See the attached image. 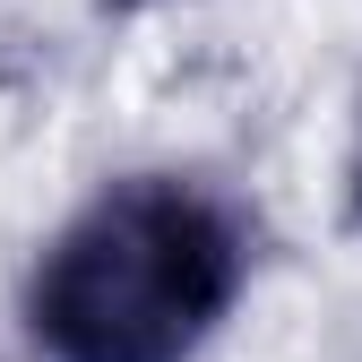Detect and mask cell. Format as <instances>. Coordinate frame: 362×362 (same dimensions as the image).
Masks as SVG:
<instances>
[{"mask_svg": "<svg viewBox=\"0 0 362 362\" xmlns=\"http://www.w3.org/2000/svg\"><path fill=\"white\" fill-rule=\"evenodd\" d=\"M354 199H362V139H354Z\"/></svg>", "mask_w": 362, "mask_h": 362, "instance_id": "7a4b0ae2", "label": "cell"}, {"mask_svg": "<svg viewBox=\"0 0 362 362\" xmlns=\"http://www.w3.org/2000/svg\"><path fill=\"white\" fill-rule=\"evenodd\" d=\"M242 285V233L181 181L95 199L35 267V337L61 362H181Z\"/></svg>", "mask_w": 362, "mask_h": 362, "instance_id": "6da1fadb", "label": "cell"}]
</instances>
